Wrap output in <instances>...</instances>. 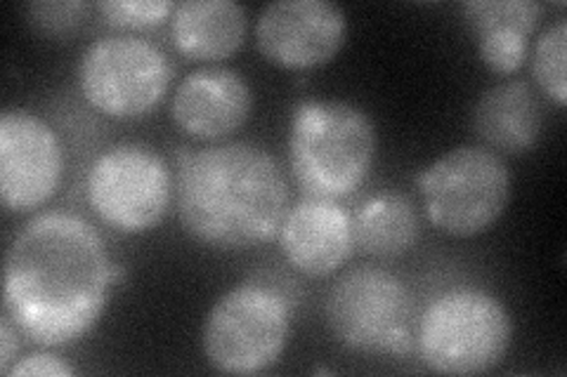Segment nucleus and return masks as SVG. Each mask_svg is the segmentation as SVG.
Instances as JSON below:
<instances>
[{
	"label": "nucleus",
	"mask_w": 567,
	"mask_h": 377,
	"mask_svg": "<svg viewBox=\"0 0 567 377\" xmlns=\"http://www.w3.org/2000/svg\"><path fill=\"white\" fill-rule=\"evenodd\" d=\"M348 14L331 0H275L256 20L260 55L281 69H315L339 55Z\"/></svg>",
	"instance_id": "11"
},
{
	"label": "nucleus",
	"mask_w": 567,
	"mask_h": 377,
	"mask_svg": "<svg viewBox=\"0 0 567 377\" xmlns=\"http://www.w3.org/2000/svg\"><path fill=\"white\" fill-rule=\"evenodd\" d=\"M121 269L102 233L66 210H48L14 233L3 266V312L33 343L64 347L91 333Z\"/></svg>",
	"instance_id": "1"
},
{
	"label": "nucleus",
	"mask_w": 567,
	"mask_h": 377,
	"mask_svg": "<svg viewBox=\"0 0 567 377\" xmlns=\"http://www.w3.org/2000/svg\"><path fill=\"white\" fill-rule=\"evenodd\" d=\"M246 31V10L235 0H185L171 14L173 45L194 62L233 57Z\"/></svg>",
	"instance_id": "16"
},
{
	"label": "nucleus",
	"mask_w": 567,
	"mask_h": 377,
	"mask_svg": "<svg viewBox=\"0 0 567 377\" xmlns=\"http://www.w3.org/2000/svg\"><path fill=\"white\" fill-rule=\"evenodd\" d=\"M254 109V90L237 69L199 66L177 83L171 116L194 139L235 135Z\"/></svg>",
	"instance_id": "12"
},
{
	"label": "nucleus",
	"mask_w": 567,
	"mask_h": 377,
	"mask_svg": "<svg viewBox=\"0 0 567 377\" xmlns=\"http://www.w3.org/2000/svg\"><path fill=\"white\" fill-rule=\"evenodd\" d=\"M95 10L110 27L137 31L166 22L175 6L168 0H102Z\"/></svg>",
	"instance_id": "20"
},
{
	"label": "nucleus",
	"mask_w": 567,
	"mask_h": 377,
	"mask_svg": "<svg viewBox=\"0 0 567 377\" xmlns=\"http://www.w3.org/2000/svg\"><path fill=\"white\" fill-rule=\"evenodd\" d=\"M331 335L358 354L402 356L414 347V302L383 266H354L333 281L324 302Z\"/></svg>",
	"instance_id": "7"
},
{
	"label": "nucleus",
	"mask_w": 567,
	"mask_h": 377,
	"mask_svg": "<svg viewBox=\"0 0 567 377\" xmlns=\"http://www.w3.org/2000/svg\"><path fill=\"white\" fill-rule=\"evenodd\" d=\"M173 64L156 43L133 33L102 35L83 50L79 87L85 102L116 121L154 112L168 93Z\"/></svg>",
	"instance_id": "8"
},
{
	"label": "nucleus",
	"mask_w": 567,
	"mask_h": 377,
	"mask_svg": "<svg viewBox=\"0 0 567 377\" xmlns=\"http://www.w3.org/2000/svg\"><path fill=\"white\" fill-rule=\"evenodd\" d=\"M377 158V130L362 106L343 100H300L289 125L296 185L317 199L358 191Z\"/></svg>",
	"instance_id": "3"
},
{
	"label": "nucleus",
	"mask_w": 567,
	"mask_h": 377,
	"mask_svg": "<svg viewBox=\"0 0 567 377\" xmlns=\"http://www.w3.org/2000/svg\"><path fill=\"white\" fill-rule=\"evenodd\" d=\"M542 130L544 106L527 81L496 83L473 106V133L492 151L523 156L537 147Z\"/></svg>",
	"instance_id": "15"
},
{
	"label": "nucleus",
	"mask_w": 567,
	"mask_h": 377,
	"mask_svg": "<svg viewBox=\"0 0 567 377\" xmlns=\"http://www.w3.org/2000/svg\"><path fill=\"white\" fill-rule=\"evenodd\" d=\"M76 370L71 368L62 356L50 352H33L24 358H17L10 368L8 377H24V375H48V377H69Z\"/></svg>",
	"instance_id": "21"
},
{
	"label": "nucleus",
	"mask_w": 567,
	"mask_h": 377,
	"mask_svg": "<svg viewBox=\"0 0 567 377\" xmlns=\"http://www.w3.org/2000/svg\"><path fill=\"white\" fill-rule=\"evenodd\" d=\"M532 76H535L542 93L551 97L558 106L567 102V20L558 17L554 24H548L529 52Z\"/></svg>",
	"instance_id": "18"
},
{
	"label": "nucleus",
	"mask_w": 567,
	"mask_h": 377,
	"mask_svg": "<svg viewBox=\"0 0 567 377\" xmlns=\"http://www.w3.org/2000/svg\"><path fill=\"white\" fill-rule=\"evenodd\" d=\"M293 302L270 283H241L213 304L202 349L220 373L256 375L279 362L291 337Z\"/></svg>",
	"instance_id": "5"
},
{
	"label": "nucleus",
	"mask_w": 567,
	"mask_h": 377,
	"mask_svg": "<svg viewBox=\"0 0 567 377\" xmlns=\"http://www.w3.org/2000/svg\"><path fill=\"white\" fill-rule=\"evenodd\" d=\"M421 362L445 375H481L499 366L513 343V321L489 291L458 285L435 295L419 318Z\"/></svg>",
	"instance_id": "4"
},
{
	"label": "nucleus",
	"mask_w": 567,
	"mask_h": 377,
	"mask_svg": "<svg viewBox=\"0 0 567 377\" xmlns=\"http://www.w3.org/2000/svg\"><path fill=\"white\" fill-rule=\"evenodd\" d=\"M354 245L377 260H395L416 245L421 218L414 201L400 191H379L352 214Z\"/></svg>",
	"instance_id": "17"
},
{
	"label": "nucleus",
	"mask_w": 567,
	"mask_h": 377,
	"mask_svg": "<svg viewBox=\"0 0 567 377\" xmlns=\"http://www.w3.org/2000/svg\"><path fill=\"white\" fill-rule=\"evenodd\" d=\"M416 187L433 227L471 239L504 214L511 201V170L496 151L464 145L425 166L416 175Z\"/></svg>",
	"instance_id": "6"
},
{
	"label": "nucleus",
	"mask_w": 567,
	"mask_h": 377,
	"mask_svg": "<svg viewBox=\"0 0 567 377\" xmlns=\"http://www.w3.org/2000/svg\"><path fill=\"white\" fill-rule=\"evenodd\" d=\"M17 358H20V328L3 312L0 316V373L8 375Z\"/></svg>",
	"instance_id": "22"
},
{
	"label": "nucleus",
	"mask_w": 567,
	"mask_h": 377,
	"mask_svg": "<svg viewBox=\"0 0 567 377\" xmlns=\"http://www.w3.org/2000/svg\"><path fill=\"white\" fill-rule=\"evenodd\" d=\"M91 10L83 0H33L27 6V22L45 39L66 41L83 29Z\"/></svg>",
	"instance_id": "19"
},
{
	"label": "nucleus",
	"mask_w": 567,
	"mask_h": 377,
	"mask_svg": "<svg viewBox=\"0 0 567 377\" xmlns=\"http://www.w3.org/2000/svg\"><path fill=\"white\" fill-rule=\"evenodd\" d=\"M173 179L166 158L142 142L106 147L85 172V201L118 233H145L171 208Z\"/></svg>",
	"instance_id": "9"
},
{
	"label": "nucleus",
	"mask_w": 567,
	"mask_h": 377,
	"mask_svg": "<svg viewBox=\"0 0 567 377\" xmlns=\"http://www.w3.org/2000/svg\"><path fill=\"white\" fill-rule=\"evenodd\" d=\"M175 212L185 233L213 250H248L279 237L289 185L277 158L251 142L177 149Z\"/></svg>",
	"instance_id": "2"
},
{
	"label": "nucleus",
	"mask_w": 567,
	"mask_h": 377,
	"mask_svg": "<svg viewBox=\"0 0 567 377\" xmlns=\"http://www.w3.org/2000/svg\"><path fill=\"white\" fill-rule=\"evenodd\" d=\"M464 20L475 35L477 55L499 76H511L529 55L544 6L537 0H466Z\"/></svg>",
	"instance_id": "14"
},
{
	"label": "nucleus",
	"mask_w": 567,
	"mask_h": 377,
	"mask_svg": "<svg viewBox=\"0 0 567 377\" xmlns=\"http://www.w3.org/2000/svg\"><path fill=\"white\" fill-rule=\"evenodd\" d=\"M64 147L52 125L24 106L0 114V199L6 212H31L62 187Z\"/></svg>",
	"instance_id": "10"
},
{
	"label": "nucleus",
	"mask_w": 567,
	"mask_h": 377,
	"mask_svg": "<svg viewBox=\"0 0 567 377\" xmlns=\"http://www.w3.org/2000/svg\"><path fill=\"white\" fill-rule=\"evenodd\" d=\"M279 248L298 274L310 279L331 276L354 250L352 214L339 201L306 196L284 218Z\"/></svg>",
	"instance_id": "13"
}]
</instances>
